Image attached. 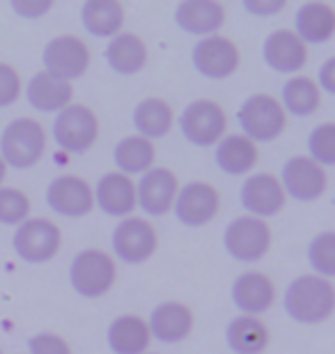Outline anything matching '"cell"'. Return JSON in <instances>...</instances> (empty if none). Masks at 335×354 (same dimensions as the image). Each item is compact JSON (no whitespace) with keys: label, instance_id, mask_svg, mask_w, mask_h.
<instances>
[{"label":"cell","instance_id":"obj_1","mask_svg":"<svg viewBox=\"0 0 335 354\" xmlns=\"http://www.w3.org/2000/svg\"><path fill=\"white\" fill-rule=\"evenodd\" d=\"M283 308L291 322L317 327L331 320L335 310L333 281L315 274H301L289 281L283 292Z\"/></svg>","mask_w":335,"mask_h":354},{"label":"cell","instance_id":"obj_2","mask_svg":"<svg viewBox=\"0 0 335 354\" xmlns=\"http://www.w3.org/2000/svg\"><path fill=\"white\" fill-rule=\"evenodd\" d=\"M46 152V129L35 118H17L0 131V159L7 168L28 171Z\"/></svg>","mask_w":335,"mask_h":354},{"label":"cell","instance_id":"obj_3","mask_svg":"<svg viewBox=\"0 0 335 354\" xmlns=\"http://www.w3.org/2000/svg\"><path fill=\"white\" fill-rule=\"evenodd\" d=\"M117 281V265L111 253L102 249H83L71 258L69 286L83 299H102Z\"/></svg>","mask_w":335,"mask_h":354},{"label":"cell","instance_id":"obj_4","mask_svg":"<svg viewBox=\"0 0 335 354\" xmlns=\"http://www.w3.org/2000/svg\"><path fill=\"white\" fill-rule=\"evenodd\" d=\"M237 122L241 127V136L258 143H274L283 136L287 127V115H285L280 102L274 95L258 92V95L246 97L237 109Z\"/></svg>","mask_w":335,"mask_h":354},{"label":"cell","instance_id":"obj_5","mask_svg":"<svg viewBox=\"0 0 335 354\" xmlns=\"http://www.w3.org/2000/svg\"><path fill=\"white\" fill-rule=\"evenodd\" d=\"M12 249L21 263L46 265L62 249V230L48 218L35 216L17 225L12 235Z\"/></svg>","mask_w":335,"mask_h":354},{"label":"cell","instance_id":"obj_6","mask_svg":"<svg viewBox=\"0 0 335 354\" xmlns=\"http://www.w3.org/2000/svg\"><path fill=\"white\" fill-rule=\"evenodd\" d=\"M271 228L267 221L248 214L234 216L223 230V249L234 263L255 265L267 256L271 249Z\"/></svg>","mask_w":335,"mask_h":354},{"label":"cell","instance_id":"obj_7","mask_svg":"<svg viewBox=\"0 0 335 354\" xmlns=\"http://www.w3.org/2000/svg\"><path fill=\"white\" fill-rule=\"evenodd\" d=\"M53 140L67 154H85L95 147L99 138V120L90 106L69 104L67 109L55 113Z\"/></svg>","mask_w":335,"mask_h":354},{"label":"cell","instance_id":"obj_8","mask_svg":"<svg viewBox=\"0 0 335 354\" xmlns=\"http://www.w3.org/2000/svg\"><path fill=\"white\" fill-rule=\"evenodd\" d=\"M180 131L186 143L195 147H211L227 133V115L220 104L211 99H193L177 118Z\"/></svg>","mask_w":335,"mask_h":354},{"label":"cell","instance_id":"obj_9","mask_svg":"<svg viewBox=\"0 0 335 354\" xmlns=\"http://www.w3.org/2000/svg\"><path fill=\"white\" fill-rule=\"evenodd\" d=\"M159 235L154 225L142 216H126L119 218V223L113 228L111 249L119 263L126 265H142L156 253Z\"/></svg>","mask_w":335,"mask_h":354},{"label":"cell","instance_id":"obj_10","mask_svg":"<svg viewBox=\"0 0 335 354\" xmlns=\"http://www.w3.org/2000/svg\"><path fill=\"white\" fill-rule=\"evenodd\" d=\"M41 65L48 76L58 81L71 83L88 72L90 67V48L76 35H60L46 41L41 48Z\"/></svg>","mask_w":335,"mask_h":354},{"label":"cell","instance_id":"obj_11","mask_svg":"<svg viewBox=\"0 0 335 354\" xmlns=\"http://www.w3.org/2000/svg\"><path fill=\"white\" fill-rule=\"evenodd\" d=\"M278 182L291 201L315 203L329 189V173L305 154H294L283 164Z\"/></svg>","mask_w":335,"mask_h":354},{"label":"cell","instance_id":"obj_12","mask_svg":"<svg viewBox=\"0 0 335 354\" xmlns=\"http://www.w3.org/2000/svg\"><path fill=\"white\" fill-rule=\"evenodd\" d=\"M193 69L207 81H225L239 69L241 55L237 44L225 35H211L195 41L191 51Z\"/></svg>","mask_w":335,"mask_h":354},{"label":"cell","instance_id":"obj_13","mask_svg":"<svg viewBox=\"0 0 335 354\" xmlns=\"http://www.w3.org/2000/svg\"><path fill=\"white\" fill-rule=\"evenodd\" d=\"M220 209V196L216 187L207 182H189L177 189L173 212L175 218L186 228H202L211 223Z\"/></svg>","mask_w":335,"mask_h":354},{"label":"cell","instance_id":"obj_14","mask_svg":"<svg viewBox=\"0 0 335 354\" xmlns=\"http://www.w3.org/2000/svg\"><path fill=\"white\" fill-rule=\"evenodd\" d=\"M46 205L58 216L65 218H81L88 216L95 209V198H92V184L88 180L71 173H62L53 177L46 187Z\"/></svg>","mask_w":335,"mask_h":354},{"label":"cell","instance_id":"obj_15","mask_svg":"<svg viewBox=\"0 0 335 354\" xmlns=\"http://www.w3.org/2000/svg\"><path fill=\"white\" fill-rule=\"evenodd\" d=\"M285 201L287 196H285L278 177L271 173L248 175L239 189V203L246 209V214L262 218V221L280 214L285 209Z\"/></svg>","mask_w":335,"mask_h":354},{"label":"cell","instance_id":"obj_16","mask_svg":"<svg viewBox=\"0 0 335 354\" xmlns=\"http://www.w3.org/2000/svg\"><path fill=\"white\" fill-rule=\"evenodd\" d=\"M177 189H180V182L173 171L161 166L149 168L135 182V207H140L152 218L166 216L173 209Z\"/></svg>","mask_w":335,"mask_h":354},{"label":"cell","instance_id":"obj_17","mask_svg":"<svg viewBox=\"0 0 335 354\" xmlns=\"http://www.w3.org/2000/svg\"><path fill=\"white\" fill-rule=\"evenodd\" d=\"M145 322L152 341H159L163 345H177L186 341L191 331H193V310L186 304L168 299L156 304Z\"/></svg>","mask_w":335,"mask_h":354},{"label":"cell","instance_id":"obj_18","mask_svg":"<svg viewBox=\"0 0 335 354\" xmlns=\"http://www.w3.org/2000/svg\"><path fill=\"white\" fill-rule=\"evenodd\" d=\"M262 60L276 74H296L308 62V46L291 30L280 28L262 41Z\"/></svg>","mask_w":335,"mask_h":354},{"label":"cell","instance_id":"obj_19","mask_svg":"<svg viewBox=\"0 0 335 354\" xmlns=\"http://www.w3.org/2000/svg\"><path fill=\"white\" fill-rule=\"evenodd\" d=\"M227 19L225 5L218 0H182L175 7V24L182 32L193 37L218 35Z\"/></svg>","mask_w":335,"mask_h":354},{"label":"cell","instance_id":"obj_20","mask_svg":"<svg viewBox=\"0 0 335 354\" xmlns=\"http://www.w3.org/2000/svg\"><path fill=\"white\" fill-rule=\"evenodd\" d=\"M232 304L237 306L239 315H255L260 317L262 313L274 306L276 301V286L267 274L262 272H244L232 281L230 290Z\"/></svg>","mask_w":335,"mask_h":354},{"label":"cell","instance_id":"obj_21","mask_svg":"<svg viewBox=\"0 0 335 354\" xmlns=\"http://www.w3.org/2000/svg\"><path fill=\"white\" fill-rule=\"evenodd\" d=\"M95 207L102 209L106 216L126 218L135 209V182L117 171L102 175L92 187Z\"/></svg>","mask_w":335,"mask_h":354},{"label":"cell","instance_id":"obj_22","mask_svg":"<svg viewBox=\"0 0 335 354\" xmlns=\"http://www.w3.org/2000/svg\"><path fill=\"white\" fill-rule=\"evenodd\" d=\"M305 46L329 44L335 35V10L326 3H303L294 14V30Z\"/></svg>","mask_w":335,"mask_h":354},{"label":"cell","instance_id":"obj_23","mask_svg":"<svg viewBox=\"0 0 335 354\" xmlns=\"http://www.w3.org/2000/svg\"><path fill=\"white\" fill-rule=\"evenodd\" d=\"M258 145L248 140L241 133H225L223 138L213 145V161L218 171L232 177L248 175L258 164Z\"/></svg>","mask_w":335,"mask_h":354},{"label":"cell","instance_id":"obj_24","mask_svg":"<svg viewBox=\"0 0 335 354\" xmlns=\"http://www.w3.org/2000/svg\"><path fill=\"white\" fill-rule=\"evenodd\" d=\"M131 124L135 129V136H142L147 140L166 138L175 124V111L166 99L161 97H145L133 106Z\"/></svg>","mask_w":335,"mask_h":354},{"label":"cell","instance_id":"obj_25","mask_svg":"<svg viewBox=\"0 0 335 354\" xmlns=\"http://www.w3.org/2000/svg\"><path fill=\"white\" fill-rule=\"evenodd\" d=\"M74 97V88L71 83L58 81L46 72L32 74V79L26 86V102L30 104L32 111L46 113V115H55L62 109H67Z\"/></svg>","mask_w":335,"mask_h":354},{"label":"cell","instance_id":"obj_26","mask_svg":"<svg viewBox=\"0 0 335 354\" xmlns=\"http://www.w3.org/2000/svg\"><path fill=\"white\" fill-rule=\"evenodd\" d=\"M106 343L113 354H147L152 336L140 315H117L106 329Z\"/></svg>","mask_w":335,"mask_h":354},{"label":"cell","instance_id":"obj_27","mask_svg":"<svg viewBox=\"0 0 335 354\" xmlns=\"http://www.w3.org/2000/svg\"><path fill=\"white\" fill-rule=\"evenodd\" d=\"M104 58L117 76H135L147 65V44L133 32H119L108 41Z\"/></svg>","mask_w":335,"mask_h":354},{"label":"cell","instance_id":"obj_28","mask_svg":"<svg viewBox=\"0 0 335 354\" xmlns=\"http://www.w3.org/2000/svg\"><path fill=\"white\" fill-rule=\"evenodd\" d=\"M225 345L232 354H265L269 348V329L262 317L237 315L225 327Z\"/></svg>","mask_w":335,"mask_h":354},{"label":"cell","instance_id":"obj_29","mask_svg":"<svg viewBox=\"0 0 335 354\" xmlns=\"http://www.w3.org/2000/svg\"><path fill=\"white\" fill-rule=\"evenodd\" d=\"M85 32L99 39H113L124 26V10L117 0H88L81 7Z\"/></svg>","mask_w":335,"mask_h":354},{"label":"cell","instance_id":"obj_30","mask_svg":"<svg viewBox=\"0 0 335 354\" xmlns=\"http://www.w3.org/2000/svg\"><path fill=\"white\" fill-rule=\"evenodd\" d=\"M278 102H280L285 115L310 118L322 109V92L310 76H291L283 83Z\"/></svg>","mask_w":335,"mask_h":354},{"label":"cell","instance_id":"obj_31","mask_svg":"<svg viewBox=\"0 0 335 354\" xmlns=\"http://www.w3.org/2000/svg\"><path fill=\"white\" fill-rule=\"evenodd\" d=\"M154 159H156L154 143L142 136H135V133L117 140L115 147H113V164H115L117 173H122L126 177L147 173L149 168H154Z\"/></svg>","mask_w":335,"mask_h":354},{"label":"cell","instance_id":"obj_32","mask_svg":"<svg viewBox=\"0 0 335 354\" xmlns=\"http://www.w3.org/2000/svg\"><path fill=\"white\" fill-rule=\"evenodd\" d=\"M305 258H308V265L312 269L310 274L331 281L335 276V232L333 230L317 232L310 239L308 249H305Z\"/></svg>","mask_w":335,"mask_h":354},{"label":"cell","instance_id":"obj_33","mask_svg":"<svg viewBox=\"0 0 335 354\" xmlns=\"http://www.w3.org/2000/svg\"><path fill=\"white\" fill-rule=\"evenodd\" d=\"M305 147H308L305 157H310L315 164L322 166L324 171L335 166V124L333 122L317 124L315 129L308 133Z\"/></svg>","mask_w":335,"mask_h":354},{"label":"cell","instance_id":"obj_34","mask_svg":"<svg viewBox=\"0 0 335 354\" xmlns=\"http://www.w3.org/2000/svg\"><path fill=\"white\" fill-rule=\"evenodd\" d=\"M30 214V198L14 187H0V225H21Z\"/></svg>","mask_w":335,"mask_h":354},{"label":"cell","instance_id":"obj_35","mask_svg":"<svg viewBox=\"0 0 335 354\" xmlns=\"http://www.w3.org/2000/svg\"><path fill=\"white\" fill-rule=\"evenodd\" d=\"M21 90H23V83H21L19 72L7 62H0V109L17 104Z\"/></svg>","mask_w":335,"mask_h":354},{"label":"cell","instance_id":"obj_36","mask_svg":"<svg viewBox=\"0 0 335 354\" xmlns=\"http://www.w3.org/2000/svg\"><path fill=\"white\" fill-rule=\"evenodd\" d=\"M28 354H71V348L62 336L39 331L28 338Z\"/></svg>","mask_w":335,"mask_h":354},{"label":"cell","instance_id":"obj_37","mask_svg":"<svg viewBox=\"0 0 335 354\" xmlns=\"http://www.w3.org/2000/svg\"><path fill=\"white\" fill-rule=\"evenodd\" d=\"M10 7L19 19L35 21V19H41L44 14L51 12L53 0H12Z\"/></svg>","mask_w":335,"mask_h":354},{"label":"cell","instance_id":"obj_38","mask_svg":"<svg viewBox=\"0 0 335 354\" xmlns=\"http://www.w3.org/2000/svg\"><path fill=\"white\" fill-rule=\"evenodd\" d=\"M285 0H244L241 7L251 14V17H274V14L285 10Z\"/></svg>","mask_w":335,"mask_h":354},{"label":"cell","instance_id":"obj_39","mask_svg":"<svg viewBox=\"0 0 335 354\" xmlns=\"http://www.w3.org/2000/svg\"><path fill=\"white\" fill-rule=\"evenodd\" d=\"M317 88L322 95H329L333 97L335 95V58H326L322 62V67L317 69Z\"/></svg>","mask_w":335,"mask_h":354},{"label":"cell","instance_id":"obj_40","mask_svg":"<svg viewBox=\"0 0 335 354\" xmlns=\"http://www.w3.org/2000/svg\"><path fill=\"white\" fill-rule=\"evenodd\" d=\"M5 177H7V166L3 164V159H0V187H3Z\"/></svg>","mask_w":335,"mask_h":354},{"label":"cell","instance_id":"obj_41","mask_svg":"<svg viewBox=\"0 0 335 354\" xmlns=\"http://www.w3.org/2000/svg\"><path fill=\"white\" fill-rule=\"evenodd\" d=\"M0 354H3V350H0Z\"/></svg>","mask_w":335,"mask_h":354},{"label":"cell","instance_id":"obj_42","mask_svg":"<svg viewBox=\"0 0 335 354\" xmlns=\"http://www.w3.org/2000/svg\"><path fill=\"white\" fill-rule=\"evenodd\" d=\"M147 354H149V352H147Z\"/></svg>","mask_w":335,"mask_h":354}]
</instances>
